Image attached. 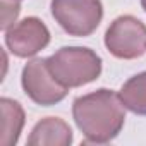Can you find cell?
<instances>
[{
  "label": "cell",
  "instance_id": "11",
  "mask_svg": "<svg viewBox=\"0 0 146 146\" xmlns=\"http://www.w3.org/2000/svg\"><path fill=\"white\" fill-rule=\"evenodd\" d=\"M141 7H143L144 12H146V0H141Z\"/></svg>",
  "mask_w": 146,
  "mask_h": 146
},
{
  "label": "cell",
  "instance_id": "4",
  "mask_svg": "<svg viewBox=\"0 0 146 146\" xmlns=\"http://www.w3.org/2000/svg\"><path fill=\"white\" fill-rule=\"evenodd\" d=\"M105 46L117 58H139L146 52V26L134 16H120L105 33Z\"/></svg>",
  "mask_w": 146,
  "mask_h": 146
},
{
  "label": "cell",
  "instance_id": "6",
  "mask_svg": "<svg viewBox=\"0 0 146 146\" xmlns=\"http://www.w3.org/2000/svg\"><path fill=\"white\" fill-rule=\"evenodd\" d=\"M48 43L50 31L38 17H26L5 31V45L19 58L36 55Z\"/></svg>",
  "mask_w": 146,
  "mask_h": 146
},
{
  "label": "cell",
  "instance_id": "8",
  "mask_svg": "<svg viewBox=\"0 0 146 146\" xmlns=\"http://www.w3.org/2000/svg\"><path fill=\"white\" fill-rule=\"evenodd\" d=\"M2 107V136H0V144L2 146H14L19 141L23 125H24V110L21 103L2 98L0 100Z\"/></svg>",
  "mask_w": 146,
  "mask_h": 146
},
{
  "label": "cell",
  "instance_id": "3",
  "mask_svg": "<svg viewBox=\"0 0 146 146\" xmlns=\"http://www.w3.org/2000/svg\"><path fill=\"white\" fill-rule=\"evenodd\" d=\"M52 16L70 36H90L102 23L100 0H52Z\"/></svg>",
  "mask_w": 146,
  "mask_h": 146
},
{
  "label": "cell",
  "instance_id": "2",
  "mask_svg": "<svg viewBox=\"0 0 146 146\" xmlns=\"http://www.w3.org/2000/svg\"><path fill=\"white\" fill-rule=\"evenodd\" d=\"M52 76L65 88L93 83L102 74V58L91 48L64 46L46 58Z\"/></svg>",
  "mask_w": 146,
  "mask_h": 146
},
{
  "label": "cell",
  "instance_id": "10",
  "mask_svg": "<svg viewBox=\"0 0 146 146\" xmlns=\"http://www.w3.org/2000/svg\"><path fill=\"white\" fill-rule=\"evenodd\" d=\"M19 0H2V29L7 31L11 26H14L16 17L19 16Z\"/></svg>",
  "mask_w": 146,
  "mask_h": 146
},
{
  "label": "cell",
  "instance_id": "1",
  "mask_svg": "<svg viewBox=\"0 0 146 146\" xmlns=\"http://www.w3.org/2000/svg\"><path fill=\"white\" fill-rule=\"evenodd\" d=\"M120 96L102 88L83 95L72 103V117L88 143H108L119 136L125 122Z\"/></svg>",
  "mask_w": 146,
  "mask_h": 146
},
{
  "label": "cell",
  "instance_id": "9",
  "mask_svg": "<svg viewBox=\"0 0 146 146\" xmlns=\"http://www.w3.org/2000/svg\"><path fill=\"white\" fill-rule=\"evenodd\" d=\"M122 105L136 115H146V72L132 76L119 91Z\"/></svg>",
  "mask_w": 146,
  "mask_h": 146
},
{
  "label": "cell",
  "instance_id": "5",
  "mask_svg": "<svg viewBox=\"0 0 146 146\" xmlns=\"http://www.w3.org/2000/svg\"><path fill=\"white\" fill-rule=\"evenodd\" d=\"M21 84L24 93L38 105L41 107H50L58 102H62L67 96L65 86H62L48 69L46 58H33L28 62L23 69L21 76Z\"/></svg>",
  "mask_w": 146,
  "mask_h": 146
},
{
  "label": "cell",
  "instance_id": "7",
  "mask_svg": "<svg viewBox=\"0 0 146 146\" xmlns=\"http://www.w3.org/2000/svg\"><path fill=\"white\" fill-rule=\"evenodd\" d=\"M72 143V131L67 122L58 117L41 119L28 137L29 146H69Z\"/></svg>",
  "mask_w": 146,
  "mask_h": 146
}]
</instances>
